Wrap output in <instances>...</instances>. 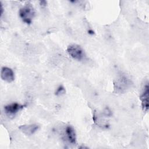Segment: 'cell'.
<instances>
[{
	"label": "cell",
	"instance_id": "6da1fadb",
	"mask_svg": "<svg viewBox=\"0 0 149 149\" xmlns=\"http://www.w3.org/2000/svg\"><path fill=\"white\" fill-rule=\"evenodd\" d=\"M19 16L24 23L30 24L35 16V11L31 4L28 2L23 7L20 8Z\"/></svg>",
	"mask_w": 149,
	"mask_h": 149
},
{
	"label": "cell",
	"instance_id": "7a4b0ae2",
	"mask_svg": "<svg viewBox=\"0 0 149 149\" xmlns=\"http://www.w3.org/2000/svg\"><path fill=\"white\" fill-rule=\"evenodd\" d=\"M67 52L73 59L79 61L83 60L86 56L84 49L78 44L69 45L67 48Z\"/></svg>",
	"mask_w": 149,
	"mask_h": 149
},
{
	"label": "cell",
	"instance_id": "3957f363",
	"mask_svg": "<svg viewBox=\"0 0 149 149\" xmlns=\"http://www.w3.org/2000/svg\"><path fill=\"white\" fill-rule=\"evenodd\" d=\"M24 105L17 102H13L4 107V111L9 116L15 115L19 111L24 108Z\"/></svg>",
	"mask_w": 149,
	"mask_h": 149
},
{
	"label": "cell",
	"instance_id": "277c9868",
	"mask_svg": "<svg viewBox=\"0 0 149 149\" xmlns=\"http://www.w3.org/2000/svg\"><path fill=\"white\" fill-rule=\"evenodd\" d=\"M140 100L141 101V105L143 110L147 112L148 109V102H149V87L148 83L146 84L140 95Z\"/></svg>",
	"mask_w": 149,
	"mask_h": 149
},
{
	"label": "cell",
	"instance_id": "5b68a950",
	"mask_svg": "<svg viewBox=\"0 0 149 149\" xmlns=\"http://www.w3.org/2000/svg\"><path fill=\"white\" fill-rule=\"evenodd\" d=\"M1 77L3 80L8 83H11L15 79V74L11 68L3 66L1 68Z\"/></svg>",
	"mask_w": 149,
	"mask_h": 149
},
{
	"label": "cell",
	"instance_id": "8992f818",
	"mask_svg": "<svg viewBox=\"0 0 149 149\" xmlns=\"http://www.w3.org/2000/svg\"><path fill=\"white\" fill-rule=\"evenodd\" d=\"M19 129L26 135H32L39 129V126L37 124L23 125L19 126Z\"/></svg>",
	"mask_w": 149,
	"mask_h": 149
},
{
	"label": "cell",
	"instance_id": "52a82bcc",
	"mask_svg": "<svg viewBox=\"0 0 149 149\" xmlns=\"http://www.w3.org/2000/svg\"><path fill=\"white\" fill-rule=\"evenodd\" d=\"M65 134L68 141L73 144L76 143V135L74 128L72 126H68L65 129Z\"/></svg>",
	"mask_w": 149,
	"mask_h": 149
},
{
	"label": "cell",
	"instance_id": "ba28073f",
	"mask_svg": "<svg viewBox=\"0 0 149 149\" xmlns=\"http://www.w3.org/2000/svg\"><path fill=\"white\" fill-rule=\"evenodd\" d=\"M65 93V88L62 86H59L55 92V94L57 95H60L64 94Z\"/></svg>",
	"mask_w": 149,
	"mask_h": 149
}]
</instances>
